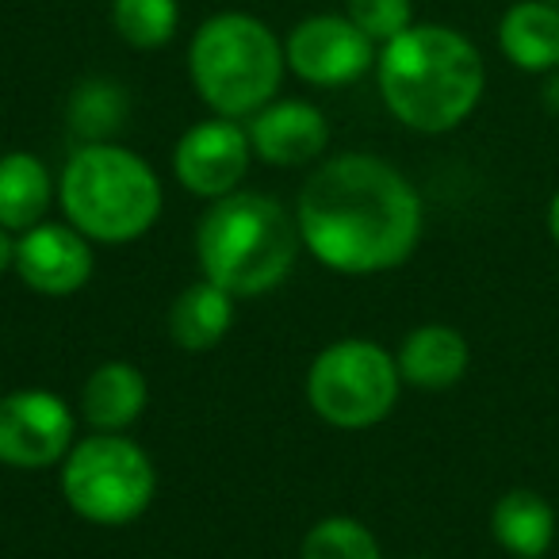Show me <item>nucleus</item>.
Here are the masks:
<instances>
[{
  "label": "nucleus",
  "instance_id": "obj_1",
  "mask_svg": "<svg viewBox=\"0 0 559 559\" xmlns=\"http://www.w3.org/2000/svg\"><path fill=\"white\" fill-rule=\"evenodd\" d=\"M304 249L342 276L406 264L426 234V203L403 169L376 154H337L307 177L296 203Z\"/></svg>",
  "mask_w": 559,
  "mask_h": 559
},
{
  "label": "nucleus",
  "instance_id": "obj_2",
  "mask_svg": "<svg viewBox=\"0 0 559 559\" xmlns=\"http://www.w3.org/2000/svg\"><path fill=\"white\" fill-rule=\"evenodd\" d=\"M383 108L418 134H449L475 116L487 93V62L464 32L414 24L376 55Z\"/></svg>",
  "mask_w": 559,
  "mask_h": 559
},
{
  "label": "nucleus",
  "instance_id": "obj_3",
  "mask_svg": "<svg viewBox=\"0 0 559 559\" xmlns=\"http://www.w3.org/2000/svg\"><path fill=\"white\" fill-rule=\"evenodd\" d=\"M296 211L264 192H238L211 200L195 226L200 272L234 299H257L276 292L299 261Z\"/></svg>",
  "mask_w": 559,
  "mask_h": 559
},
{
  "label": "nucleus",
  "instance_id": "obj_4",
  "mask_svg": "<svg viewBox=\"0 0 559 559\" xmlns=\"http://www.w3.org/2000/svg\"><path fill=\"white\" fill-rule=\"evenodd\" d=\"M58 203L70 226L88 241L127 246L146 238L165 207L162 177L134 150L111 142H81L62 165Z\"/></svg>",
  "mask_w": 559,
  "mask_h": 559
},
{
  "label": "nucleus",
  "instance_id": "obj_5",
  "mask_svg": "<svg viewBox=\"0 0 559 559\" xmlns=\"http://www.w3.org/2000/svg\"><path fill=\"white\" fill-rule=\"evenodd\" d=\"M284 73V39L253 12H215L188 43V78L211 116H257L280 96Z\"/></svg>",
  "mask_w": 559,
  "mask_h": 559
},
{
  "label": "nucleus",
  "instance_id": "obj_6",
  "mask_svg": "<svg viewBox=\"0 0 559 559\" xmlns=\"http://www.w3.org/2000/svg\"><path fill=\"white\" fill-rule=\"evenodd\" d=\"M62 495L88 525H131L154 506L157 467L127 433H88L62 460Z\"/></svg>",
  "mask_w": 559,
  "mask_h": 559
},
{
  "label": "nucleus",
  "instance_id": "obj_7",
  "mask_svg": "<svg viewBox=\"0 0 559 559\" xmlns=\"http://www.w3.org/2000/svg\"><path fill=\"white\" fill-rule=\"evenodd\" d=\"M403 376L395 353L372 337H342L330 342L307 372V403L334 429H372L391 418Z\"/></svg>",
  "mask_w": 559,
  "mask_h": 559
},
{
  "label": "nucleus",
  "instance_id": "obj_8",
  "mask_svg": "<svg viewBox=\"0 0 559 559\" xmlns=\"http://www.w3.org/2000/svg\"><path fill=\"white\" fill-rule=\"evenodd\" d=\"M78 444V414L47 388L0 395V464L16 472L58 467Z\"/></svg>",
  "mask_w": 559,
  "mask_h": 559
},
{
  "label": "nucleus",
  "instance_id": "obj_9",
  "mask_svg": "<svg viewBox=\"0 0 559 559\" xmlns=\"http://www.w3.org/2000/svg\"><path fill=\"white\" fill-rule=\"evenodd\" d=\"M376 55L380 47L345 12H314L284 39L288 73L314 88L357 85L368 70H376Z\"/></svg>",
  "mask_w": 559,
  "mask_h": 559
},
{
  "label": "nucleus",
  "instance_id": "obj_10",
  "mask_svg": "<svg viewBox=\"0 0 559 559\" xmlns=\"http://www.w3.org/2000/svg\"><path fill=\"white\" fill-rule=\"evenodd\" d=\"M249 162H253L249 131L241 127V119L226 116L200 119L173 146V177L180 180L188 195L207 203L238 192Z\"/></svg>",
  "mask_w": 559,
  "mask_h": 559
},
{
  "label": "nucleus",
  "instance_id": "obj_11",
  "mask_svg": "<svg viewBox=\"0 0 559 559\" xmlns=\"http://www.w3.org/2000/svg\"><path fill=\"white\" fill-rule=\"evenodd\" d=\"M96 257L93 241L70 223H55L43 218L39 226L16 234V264L12 272L20 276L27 292L47 299H66L78 296L93 280Z\"/></svg>",
  "mask_w": 559,
  "mask_h": 559
},
{
  "label": "nucleus",
  "instance_id": "obj_12",
  "mask_svg": "<svg viewBox=\"0 0 559 559\" xmlns=\"http://www.w3.org/2000/svg\"><path fill=\"white\" fill-rule=\"evenodd\" d=\"M253 157L276 169H299L326 154L330 119L311 100H272L246 123Z\"/></svg>",
  "mask_w": 559,
  "mask_h": 559
},
{
  "label": "nucleus",
  "instance_id": "obj_13",
  "mask_svg": "<svg viewBox=\"0 0 559 559\" xmlns=\"http://www.w3.org/2000/svg\"><path fill=\"white\" fill-rule=\"evenodd\" d=\"M395 365L406 388L418 391H449L472 368V345L456 326L444 322H426V326L411 330L403 345L395 349Z\"/></svg>",
  "mask_w": 559,
  "mask_h": 559
},
{
  "label": "nucleus",
  "instance_id": "obj_14",
  "mask_svg": "<svg viewBox=\"0 0 559 559\" xmlns=\"http://www.w3.org/2000/svg\"><path fill=\"white\" fill-rule=\"evenodd\" d=\"M150 403V380L131 360H104L81 388V418L93 433H127Z\"/></svg>",
  "mask_w": 559,
  "mask_h": 559
},
{
  "label": "nucleus",
  "instance_id": "obj_15",
  "mask_svg": "<svg viewBox=\"0 0 559 559\" xmlns=\"http://www.w3.org/2000/svg\"><path fill=\"white\" fill-rule=\"evenodd\" d=\"M498 50L521 73L559 70V4L518 0L498 20Z\"/></svg>",
  "mask_w": 559,
  "mask_h": 559
},
{
  "label": "nucleus",
  "instance_id": "obj_16",
  "mask_svg": "<svg viewBox=\"0 0 559 559\" xmlns=\"http://www.w3.org/2000/svg\"><path fill=\"white\" fill-rule=\"evenodd\" d=\"M234 304L238 299L226 288L200 276L188 284L169 307V342L185 353H211L234 326Z\"/></svg>",
  "mask_w": 559,
  "mask_h": 559
},
{
  "label": "nucleus",
  "instance_id": "obj_17",
  "mask_svg": "<svg viewBox=\"0 0 559 559\" xmlns=\"http://www.w3.org/2000/svg\"><path fill=\"white\" fill-rule=\"evenodd\" d=\"M55 203V173L39 154L9 150L0 154V226L24 234L47 218Z\"/></svg>",
  "mask_w": 559,
  "mask_h": 559
},
{
  "label": "nucleus",
  "instance_id": "obj_18",
  "mask_svg": "<svg viewBox=\"0 0 559 559\" xmlns=\"http://www.w3.org/2000/svg\"><path fill=\"white\" fill-rule=\"evenodd\" d=\"M490 536L513 559H544L556 544V510L528 487L506 490L490 510Z\"/></svg>",
  "mask_w": 559,
  "mask_h": 559
},
{
  "label": "nucleus",
  "instance_id": "obj_19",
  "mask_svg": "<svg viewBox=\"0 0 559 559\" xmlns=\"http://www.w3.org/2000/svg\"><path fill=\"white\" fill-rule=\"evenodd\" d=\"M127 88L108 78H88L70 96V131L81 142H111V134L127 123Z\"/></svg>",
  "mask_w": 559,
  "mask_h": 559
},
{
  "label": "nucleus",
  "instance_id": "obj_20",
  "mask_svg": "<svg viewBox=\"0 0 559 559\" xmlns=\"http://www.w3.org/2000/svg\"><path fill=\"white\" fill-rule=\"evenodd\" d=\"M111 27L134 50H162L180 27V0H111Z\"/></svg>",
  "mask_w": 559,
  "mask_h": 559
},
{
  "label": "nucleus",
  "instance_id": "obj_21",
  "mask_svg": "<svg viewBox=\"0 0 559 559\" xmlns=\"http://www.w3.org/2000/svg\"><path fill=\"white\" fill-rule=\"evenodd\" d=\"M299 559H383V548L365 521L334 513L314 521L299 544Z\"/></svg>",
  "mask_w": 559,
  "mask_h": 559
},
{
  "label": "nucleus",
  "instance_id": "obj_22",
  "mask_svg": "<svg viewBox=\"0 0 559 559\" xmlns=\"http://www.w3.org/2000/svg\"><path fill=\"white\" fill-rule=\"evenodd\" d=\"M345 16L376 43H391L395 35H403L406 27H414V0H345Z\"/></svg>",
  "mask_w": 559,
  "mask_h": 559
},
{
  "label": "nucleus",
  "instance_id": "obj_23",
  "mask_svg": "<svg viewBox=\"0 0 559 559\" xmlns=\"http://www.w3.org/2000/svg\"><path fill=\"white\" fill-rule=\"evenodd\" d=\"M12 264H16V234L0 226V276L12 272Z\"/></svg>",
  "mask_w": 559,
  "mask_h": 559
},
{
  "label": "nucleus",
  "instance_id": "obj_24",
  "mask_svg": "<svg viewBox=\"0 0 559 559\" xmlns=\"http://www.w3.org/2000/svg\"><path fill=\"white\" fill-rule=\"evenodd\" d=\"M544 93H540V100H544V108L548 111H556L559 116V70H551V73H544Z\"/></svg>",
  "mask_w": 559,
  "mask_h": 559
},
{
  "label": "nucleus",
  "instance_id": "obj_25",
  "mask_svg": "<svg viewBox=\"0 0 559 559\" xmlns=\"http://www.w3.org/2000/svg\"><path fill=\"white\" fill-rule=\"evenodd\" d=\"M548 234H551V241L559 246V188H556V195H551V203H548Z\"/></svg>",
  "mask_w": 559,
  "mask_h": 559
},
{
  "label": "nucleus",
  "instance_id": "obj_26",
  "mask_svg": "<svg viewBox=\"0 0 559 559\" xmlns=\"http://www.w3.org/2000/svg\"><path fill=\"white\" fill-rule=\"evenodd\" d=\"M548 4H559V0H548Z\"/></svg>",
  "mask_w": 559,
  "mask_h": 559
},
{
  "label": "nucleus",
  "instance_id": "obj_27",
  "mask_svg": "<svg viewBox=\"0 0 559 559\" xmlns=\"http://www.w3.org/2000/svg\"><path fill=\"white\" fill-rule=\"evenodd\" d=\"M414 559H426V556H414Z\"/></svg>",
  "mask_w": 559,
  "mask_h": 559
}]
</instances>
